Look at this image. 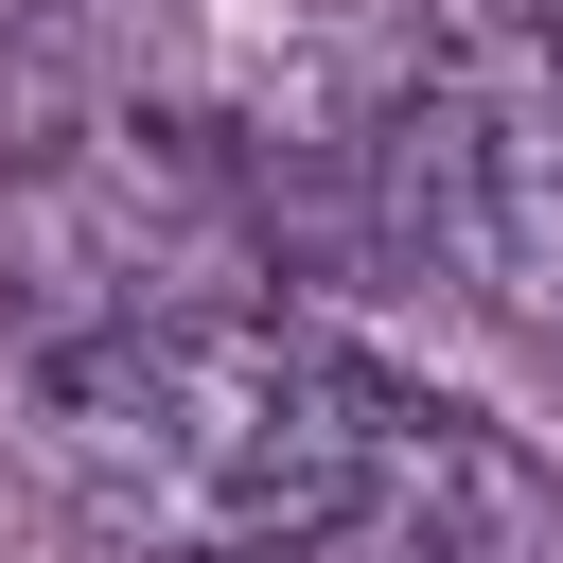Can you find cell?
<instances>
[{"mask_svg":"<svg viewBox=\"0 0 563 563\" xmlns=\"http://www.w3.org/2000/svg\"><path fill=\"white\" fill-rule=\"evenodd\" d=\"M422 387L282 299H106L18 352L35 475L141 563H334Z\"/></svg>","mask_w":563,"mask_h":563,"instance_id":"6da1fadb","label":"cell"},{"mask_svg":"<svg viewBox=\"0 0 563 563\" xmlns=\"http://www.w3.org/2000/svg\"><path fill=\"white\" fill-rule=\"evenodd\" d=\"M387 211L405 246L528 352H563V18H493L457 35L405 106H387Z\"/></svg>","mask_w":563,"mask_h":563,"instance_id":"7a4b0ae2","label":"cell"}]
</instances>
